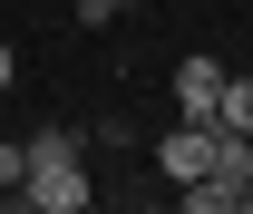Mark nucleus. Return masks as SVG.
<instances>
[{
  "mask_svg": "<svg viewBox=\"0 0 253 214\" xmlns=\"http://www.w3.org/2000/svg\"><path fill=\"white\" fill-rule=\"evenodd\" d=\"M10 195H20V205H30V214H78V205H88V195H97V185L78 175V166H30V175L10 185Z\"/></svg>",
  "mask_w": 253,
  "mask_h": 214,
  "instance_id": "nucleus-1",
  "label": "nucleus"
},
{
  "mask_svg": "<svg viewBox=\"0 0 253 214\" xmlns=\"http://www.w3.org/2000/svg\"><path fill=\"white\" fill-rule=\"evenodd\" d=\"M214 107H224V59H175V117L214 127Z\"/></svg>",
  "mask_w": 253,
  "mask_h": 214,
  "instance_id": "nucleus-2",
  "label": "nucleus"
},
{
  "mask_svg": "<svg viewBox=\"0 0 253 214\" xmlns=\"http://www.w3.org/2000/svg\"><path fill=\"white\" fill-rule=\"evenodd\" d=\"M205 136H214V127H175V136L156 146V175L166 185H195V175H205Z\"/></svg>",
  "mask_w": 253,
  "mask_h": 214,
  "instance_id": "nucleus-3",
  "label": "nucleus"
},
{
  "mask_svg": "<svg viewBox=\"0 0 253 214\" xmlns=\"http://www.w3.org/2000/svg\"><path fill=\"white\" fill-rule=\"evenodd\" d=\"M88 156V127H39L30 136V166H78Z\"/></svg>",
  "mask_w": 253,
  "mask_h": 214,
  "instance_id": "nucleus-4",
  "label": "nucleus"
},
{
  "mask_svg": "<svg viewBox=\"0 0 253 214\" xmlns=\"http://www.w3.org/2000/svg\"><path fill=\"white\" fill-rule=\"evenodd\" d=\"M214 127H244V136H253V78H224V107H214Z\"/></svg>",
  "mask_w": 253,
  "mask_h": 214,
  "instance_id": "nucleus-5",
  "label": "nucleus"
},
{
  "mask_svg": "<svg viewBox=\"0 0 253 214\" xmlns=\"http://www.w3.org/2000/svg\"><path fill=\"white\" fill-rule=\"evenodd\" d=\"M30 175V146H0V185H20Z\"/></svg>",
  "mask_w": 253,
  "mask_h": 214,
  "instance_id": "nucleus-6",
  "label": "nucleus"
},
{
  "mask_svg": "<svg viewBox=\"0 0 253 214\" xmlns=\"http://www.w3.org/2000/svg\"><path fill=\"white\" fill-rule=\"evenodd\" d=\"M10 78H20V49H10V39H0V88H10Z\"/></svg>",
  "mask_w": 253,
  "mask_h": 214,
  "instance_id": "nucleus-7",
  "label": "nucleus"
},
{
  "mask_svg": "<svg viewBox=\"0 0 253 214\" xmlns=\"http://www.w3.org/2000/svg\"><path fill=\"white\" fill-rule=\"evenodd\" d=\"M244 214H253V185H244Z\"/></svg>",
  "mask_w": 253,
  "mask_h": 214,
  "instance_id": "nucleus-8",
  "label": "nucleus"
},
{
  "mask_svg": "<svg viewBox=\"0 0 253 214\" xmlns=\"http://www.w3.org/2000/svg\"><path fill=\"white\" fill-rule=\"evenodd\" d=\"M117 10H136V0H117Z\"/></svg>",
  "mask_w": 253,
  "mask_h": 214,
  "instance_id": "nucleus-9",
  "label": "nucleus"
}]
</instances>
